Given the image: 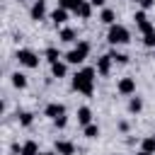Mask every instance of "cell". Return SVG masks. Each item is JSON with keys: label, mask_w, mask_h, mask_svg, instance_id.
I'll use <instances>...</instances> for the list:
<instances>
[{"label": "cell", "mask_w": 155, "mask_h": 155, "mask_svg": "<svg viewBox=\"0 0 155 155\" xmlns=\"http://www.w3.org/2000/svg\"><path fill=\"white\" fill-rule=\"evenodd\" d=\"M82 5V0H58V7H63V10H78Z\"/></svg>", "instance_id": "17"}, {"label": "cell", "mask_w": 155, "mask_h": 155, "mask_svg": "<svg viewBox=\"0 0 155 155\" xmlns=\"http://www.w3.org/2000/svg\"><path fill=\"white\" fill-rule=\"evenodd\" d=\"M85 136H87V138H97V136H99V126H97V124L85 126Z\"/></svg>", "instance_id": "25"}, {"label": "cell", "mask_w": 155, "mask_h": 155, "mask_svg": "<svg viewBox=\"0 0 155 155\" xmlns=\"http://www.w3.org/2000/svg\"><path fill=\"white\" fill-rule=\"evenodd\" d=\"M19 2H24V0H19Z\"/></svg>", "instance_id": "32"}, {"label": "cell", "mask_w": 155, "mask_h": 155, "mask_svg": "<svg viewBox=\"0 0 155 155\" xmlns=\"http://www.w3.org/2000/svg\"><path fill=\"white\" fill-rule=\"evenodd\" d=\"M58 58H61V53H58V48H46V61L53 65V63H58Z\"/></svg>", "instance_id": "22"}, {"label": "cell", "mask_w": 155, "mask_h": 155, "mask_svg": "<svg viewBox=\"0 0 155 155\" xmlns=\"http://www.w3.org/2000/svg\"><path fill=\"white\" fill-rule=\"evenodd\" d=\"M140 150H145V153H155V136L143 138V140H140Z\"/></svg>", "instance_id": "16"}, {"label": "cell", "mask_w": 155, "mask_h": 155, "mask_svg": "<svg viewBox=\"0 0 155 155\" xmlns=\"http://www.w3.org/2000/svg\"><path fill=\"white\" fill-rule=\"evenodd\" d=\"M44 17H46V0H36L31 5V19L34 22H41Z\"/></svg>", "instance_id": "6"}, {"label": "cell", "mask_w": 155, "mask_h": 155, "mask_svg": "<svg viewBox=\"0 0 155 155\" xmlns=\"http://www.w3.org/2000/svg\"><path fill=\"white\" fill-rule=\"evenodd\" d=\"M143 44H145L148 48H155V31H150V34H143Z\"/></svg>", "instance_id": "26"}, {"label": "cell", "mask_w": 155, "mask_h": 155, "mask_svg": "<svg viewBox=\"0 0 155 155\" xmlns=\"http://www.w3.org/2000/svg\"><path fill=\"white\" fill-rule=\"evenodd\" d=\"M19 155H41V153H39V145H36L34 140H27V143L22 145V153H19Z\"/></svg>", "instance_id": "13"}, {"label": "cell", "mask_w": 155, "mask_h": 155, "mask_svg": "<svg viewBox=\"0 0 155 155\" xmlns=\"http://www.w3.org/2000/svg\"><path fill=\"white\" fill-rule=\"evenodd\" d=\"M41 155H58V153H41Z\"/></svg>", "instance_id": "31"}, {"label": "cell", "mask_w": 155, "mask_h": 155, "mask_svg": "<svg viewBox=\"0 0 155 155\" xmlns=\"http://www.w3.org/2000/svg\"><path fill=\"white\" fill-rule=\"evenodd\" d=\"M114 17H116V15H114V10H102V15H99V19H102L104 24H109V27L114 24Z\"/></svg>", "instance_id": "20"}, {"label": "cell", "mask_w": 155, "mask_h": 155, "mask_svg": "<svg viewBox=\"0 0 155 155\" xmlns=\"http://www.w3.org/2000/svg\"><path fill=\"white\" fill-rule=\"evenodd\" d=\"M31 121H34V114H29V111L19 114V126H31Z\"/></svg>", "instance_id": "24"}, {"label": "cell", "mask_w": 155, "mask_h": 155, "mask_svg": "<svg viewBox=\"0 0 155 155\" xmlns=\"http://www.w3.org/2000/svg\"><path fill=\"white\" fill-rule=\"evenodd\" d=\"M87 53H90V44H87V41H78V46L65 53V61L78 65V63H82V61L87 58Z\"/></svg>", "instance_id": "3"}, {"label": "cell", "mask_w": 155, "mask_h": 155, "mask_svg": "<svg viewBox=\"0 0 155 155\" xmlns=\"http://www.w3.org/2000/svg\"><path fill=\"white\" fill-rule=\"evenodd\" d=\"M73 87L82 94H92L94 90V68H82L73 75Z\"/></svg>", "instance_id": "1"}, {"label": "cell", "mask_w": 155, "mask_h": 155, "mask_svg": "<svg viewBox=\"0 0 155 155\" xmlns=\"http://www.w3.org/2000/svg\"><path fill=\"white\" fill-rule=\"evenodd\" d=\"M12 85L15 87H27V75H22V73H12Z\"/></svg>", "instance_id": "18"}, {"label": "cell", "mask_w": 155, "mask_h": 155, "mask_svg": "<svg viewBox=\"0 0 155 155\" xmlns=\"http://www.w3.org/2000/svg\"><path fill=\"white\" fill-rule=\"evenodd\" d=\"M51 19H53V24L58 27V24H63L65 19H68V10H63V7H56L53 12H51Z\"/></svg>", "instance_id": "11"}, {"label": "cell", "mask_w": 155, "mask_h": 155, "mask_svg": "<svg viewBox=\"0 0 155 155\" xmlns=\"http://www.w3.org/2000/svg\"><path fill=\"white\" fill-rule=\"evenodd\" d=\"M128 39H131V34H128V29L124 27V24H111L109 27V34H107V41L109 44H128Z\"/></svg>", "instance_id": "2"}, {"label": "cell", "mask_w": 155, "mask_h": 155, "mask_svg": "<svg viewBox=\"0 0 155 155\" xmlns=\"http://www.w3.org/2000/svg\"><path fill=\"white\" fill-rule=\"evenodd\" d=\"M136 2H140V0H136Z\"/></svg>", "instance_id": "33"}, {"label": "cell", "mask_w": 155, "mask_h": 155, "mask_svg": "<svg viewBox=\"0 0 155 155\" xmlns=\"http://www.w3.org/2000/svg\"><path fill=\"white\" fill-rule=\"evenodd\" d=\"M92 2V7H99V5H104V0H90Z\"/></svg>", "instance_id": "29"}, {"label": "cell", "mask_w": 155, "mask_h": 155, "mask_svg": "<svg viewBox=\"0 0 155 155\" xmlns=\"http://www.w3.org/2000/svg\"><path fill=\"white\" fill-rule=\"evenodd\" d=\"M56 153L58 155H75V145L70 140H56Z\"/></svg>", "instance_id": "10"}, {"label": "cell", "mask_w": 155, "mask_h": 155, "mask_svg": "<svg viewBox=\"0 0 155 155\" xmlns=\"http://www.w3.org/2000/svg\"><path fill=\"white\" fill-rule=\"evenodd\" d=\"M75 15H80L82 19H90V15H92V2H85V0H82V5L75 10Z\"/></svg>", "instance_id": "14"}, {"label": "cell", "mask_w": 155, "mask_h": 155, "mask_svg": "<svg viewBox=\"0 0 155 155\" xmlns=\"http://www.w3.org/2000/svg\"><path fill=\"white\" fill-rule=\"evenodd\" d=\"M133 19H136V24H138V29H140L143 34L155 31V27H153V22L148 19V15H145V12H136V15H133Z\"/></svg>", "instance_id": "5"}, {"label": "cell", "mask_w": 155, "mask_h": 155, "mask_svg": "<svg viewBox=\"0 0 155 155\" xmlns=\"http://www.w3.org/2000/svg\"><path fill=\"white\" fill-rule=\"evenodd\" d=\"M58 39H61V41H65V44H70V41H75V31H73V29H61Z\"/></svg>", "instance_id": "21"}, {"label": "cell", "mask_w": 155, "mask_h": 155, "mask_svg": "<svg viewBox=\"0 0 155 155\" xmlns=\"http://www.w3.org/2000/svg\"><path fill=\"white\" fill-rule=\"evenodd\" d=\"M136 155H153V153H145V150H138Z\"/></svg>", "instance_id": "30"}, {"label": "cell", "mask_w": 155, "mask_h": 155, "mask_svg": "<svg viewBox=\"0 0 155 155\" xmlns=\"http://www.w3.org/2000/svg\"><path fill=\"white\" fill-rule=\"evenodd\" d=\"M109 56H111V61H114V63H121V65H124V63H128V56H126V53H119V51H111Z\"/></svg>", "instance_id": "23"}, {"label": "cell", "mask_w": 155, "mask_h": 155, "mask_svg": "<svg viewBox=\"0 0 155 155\" xmlns=\"http://www.w3.org/2000/svg\"><path fill=\"white\" fill-rule=\"evenodd\" d=\"M51 73H53V78H65V73H68V68H65V63H53L51 65Z\"/></svg>", "instance_id": "15"}, {"label": "cell", "mask_w": 155, "mask_h": 155, "mask_svg": "<svg viewBox=\"0 0 155 155\" xmlns=\"http://www.w3.org/2000/svg\"><path fill=\"white\" fill-rule=\"evenodd\" d=\"M140 109H143V99H140V97H131V102H128V111L138 114Z\"/></svg>", "instance_id": "19"}, {"label": "cell", "mask_w": 155, "mask_h": 155, "mask_svg": "<svg viewBox=\"0 0 155 155\" xmlns=\"http://www.w3.org/2000/svg\"><path fill=\"white\" fill-rule=\"evenodd\" d=\"M116 90H119L121 94H133V92H136V80H133V78H121L119 85H116Z\"/></svg>", "instance_id": "7"}, {"label": "cell", "mask_w": 155, "mask_h": 155, "mask_svg": "<svg viewBox=\"0 0 155 155\" xmlns=\"http://www.w3.org/2000/svg\"><path fill=\"white\" fill-rule=\"evenodd\" d=\"M111 63H114V61H111L109 53H107V56H99V58H97V73H99V75H109Z\"/></svg>", "instance_id": "8"}, {"label": "cell", "mask_w": 155, "mask_h": 155, "mask_svg": "<svg viewBox=\"0 0 155 155\" xmlns=\"http://www.w3.org/2000/svg\"><path fill=\"white\" fill-rule=\"evenodd\" d=\"M53 124H56V128H65L68 119H65V116H58V119H53Z\"/></svg>", "instance_id": "27"}, {"label": "cell", "mask_w": 155, "mask_h": 155, "mask_svg": "<svg viewBox=\"0 0 155 155\" xmlns=\"http://www.w3.org/2000/svg\"><path fill=\"white\" fill-rule=\"evenodd\" d=\"M140 5H143V10H148V7L155 5V0H140Z\"/></svg>", "instance_id": "28"}, {"label": "cell", "mask_w": 155, "mask_h": 155, "mask_svg": "<svg viewBox=\"0 0 155 155\" xmlns=\"http://www.w3.org/2000/svg\"><path fill=\"white\" fill-rule=\"evenodd\" d=\"M78 121H80L82 126H90V121H92V111H90L87 107H80V109H78Z\"/></svg>", "instance_id": "12"}, {"label": "cell", "mask_w": 155, "mask_h": 155, "mask_svg": "<svg viewBox=\"0 0 155 155\" xmlns=\"http://www.w3.org/2000/svg\"><path fill=\"white\" fill-rule=\"evenodd\" d=\"M48 119H58V116H65V107L63 104H58V102H53V104H48L46 107V111H44Z\"/></svg>", "instance_id": "9"}, {"label": "cell", "mask_w": 155, "mask_h": 155, "mask_svg": "<svg viewBox=\"0 0 155 155\" xmlns=\"http://www.w3.org/2000/svg\"><path fill=\"white\" fill-rule=\"evenodd\" d=\"M17 61H19V65H27V68H36L39 65V56L34 51H29V48H19L17 51Z\"/></svg>", "instance_id": "4"}]
</instances>
